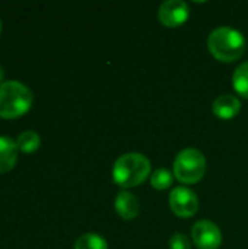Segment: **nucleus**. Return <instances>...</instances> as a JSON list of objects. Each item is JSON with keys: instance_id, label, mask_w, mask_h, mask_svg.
I'll use <instances>...</instances> for the list:
<instances>
[{"instance_id": "6", "label": "nucleus", "mask_w": 248, "mask_h": 249, "mask_svg": "<svg viewBox=\"0 0 248 249\" xmlns=\"http://www.w3.org/2000/svg\"><path fill=\"white\" fill-rule=\"evenodd\" d=\"M191 238L199 249H218L222 244L221 229L210 220H200L191 228Z\"/></svg>"}, {"instance_id": "3", "label": "nucleus", "mask_w": 248, "mask_h": 249, "mask_svg": "<svg viewBox=\"0 0 248 249\" xmlns=\"http://www.w3.org/2000/svg\"><path fill=\"white\" fill-rule=\"evenodd\" d=\"M32 92L18 80L0 85V118L13 120L23 115L32 105Z\"/></svg>"}, {"instance_id": "14", "label": "nucleus", "mask_w": 248, "mask_h": 249, "mask_svg": "<svg viewBox=\"0 0 248 249\" xmlns=\"http://www.w3.org/2000/svg\"><path fill=\"white\" fill-rule=\"evenodd\" d=\"M75 249H108V244L96 233H85L75 242Z\"/></svg>"}, {"instance_id": "10", "label": "nucleus", "mask_w": 248, "mask_h": 249, "mask_svg": "<svg viewBox=\"0 0 248 249\" xmlns=\"http://www.w3.org/2000/svg\"><path fill=\"white\" fill-rule=\"evenodd\" d=\"M18 144L13 139L0 136V174L9 172L18 160Z\"/></svg>"}, {"instance_id": "16", "label": "nucleus", "mask_w": 248, "mask_h": 249, "mask_svg": "<svg viewBox=\"0 0 248 249\" xmlns=\"http://www.w3.org/2000/svg\"><path fill=\"white\" fill-rule=\"evenodd\" d=\"M3 79H4V71H3V69H1V66H0V85H3L4 82H3Z\"/></svg>"}, {"instance_id": "7", "label": "nucleus", "mask_w": 248, "mask_h": 249, "mask_svg": "<svg viewBox=\"0 0 248 249\" xmlns=\"http://www.w3.org/2000/svg\"><path fill=\"white\" fill-rule=\"evenodd\" d=\"M159 22L168 28H177L187 22L190 18V7L183 0H167L158 10Z\"/></svg>"}, {"instance_id": "12", "label": "nucleus", "mask_w": 248, "mask_h": 249, "mask_svg": "<svg viewBox=\"0 0 248 249\" xmlns=\"http://www.w3.org/2000/svg\"><path fill=\"white\" fill-rule=\"evenodd\" d=\"M232 88L240 96L248 99V61L235 69L232 74Z\"/></svg>"}, {"instance_id": "8", "label": "nucleus", "mask_w": 248, "mask_h": 249, "mask_svg": "<svg viewBox=\"0 0 248 249\" xmlns=\"http://www.w3.org/2000/svg\"><path fill=\"white\" fill-rule=\"evenodd\" d=\"M115 213L124 220H133L140 213V203L137 197L129 191H120L114 201Z\"/></svg>"}, {"instance_id": "1", "label": "nucleus", "mask_w": 248, "mask_h": 249, "mask_svg": "<svg viewBox=\"0 0 248 249\" xmlns=\"http://www.w3.org/2000/svg\"><path fill=\"white\" fill-rule=\"evenodd\" d=\"M244 35L229 26H219L209 34L208 50L209 53L222 63H234L246 53Z\"/></svg>"}, {"instance_id": "11", "label": "nucleus", "mask_w": 248, "mask_h": 249, "mask_svg": "<svg viewBox=\"0 0 248 249\" xmlns=\"http://www.w3.org/2000/svg\"><path fill=\"white\" fill-rule=\"evenodd\" d=\"M16 144L18 149L23 153H34L38 150V147L41 146V139L38 136V133L26 130L23 133H20L16 139Z\"/></svg>"}, {"instance_id": "2", "label": "nucleus", "mask_w": 248, "mask_h": 249, "mask_svg": "<svg viewBox=\"0 0 248 249\" xmlns=\"http://www.w3.org/2000/svg\"><path fill=\"white\" fill-rule=\"evenodd\" d=\"M151 177V162L142 153H124L113 166V181L121 188H133Z\"/></svg>"}, {"instance_id": "15", "label": "nucleus", "mask_w": 248, "mask_h": 249, "mask_svg": "<svg viewBox=\"0 0 248 249\" xmlns=\"http://www.w3.org/2000/svg\"><path fill=\"white\" fill-rule=\"evenodd\" d=\"M170 249H191L189 236L181 232L174 233L170 239Z\"/></svg>"}, {"instance_id": "5", "label": "nucleus", "mask_w": 248, "mask_h": 249, "mask_svg": "<svg viewBox=\"0 0 248 249\" xmlns=\"http://www.w3.org/2000/svg\"><path fill=\"white\" fill-rule=\"evenodd\" d=\"M170 207L181 219L193 217L199 210V198L187 187H175L170 194Z\"/></svg>"}, {"instance_id": "9", "label": "nucleus", "mask_w": 248, "mask_h": 249, "mask_svg": "<svg viewBox=\"0 0 248 249\" xmlns=\"http://www.w3.org/2000/svg\"><path fill=\"white\" fill-rule=\"evenodd\" d=\"M241 102L235 95L224 93L213 101L212 111L219 120H232L240 114Z\"/></svg>"}, {"instance_id": "4", "label": "nucleus", "mask_w": 248, "mask_h": 249, "mask_svg": "<svg viewBox=\"0 0 248 249\" xmlns=\"http://www.w3.org/2000/svg\"><path fill=\"white\" fill-rule=\"evenodd\" d=\"M206 172V158L205 155L194 149H183L174 160V178L181 184H196L199 182Z\"/></svg>"}, {"instance_id": "17", "label": "nucleus", "mask_w": 248, "mask_h": 249, "mask_svg": "<svg viewBox=\"0 0 248 249\" xmlns=\"http://www.w3.org/2000/svg\"><path fill=\"white\" fill-rule=\"evenodd\" d=\"M0 32H1V22H0Z\"/></svg>"}, {"instance_id": "13", "label": "nucleus", "mask_w": 248, "mask_h": 249, "mask_svg": "<svg viewBox=\"0 0 248 249\" xmlns=\"http://www.w3.org/2000/svg\"><path fill=\"white\" fill-rule=\"evenodd\" d=\"M174 182V174L170 172L167 168H158L151 174V185L158 191H165L170 187H172Z\"/></svg>"}]
</instances>
